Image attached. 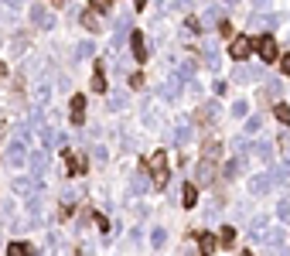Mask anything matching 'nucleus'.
Returning <instances> with one entry per match:
<instances>
[{"label":"nucleus","mask_w":290,"mask_h":256,"mask_svg":"<svg viewBox=\"0 0 290 256\" xmlns=\"http://www.w3.org/2000/svg\"><path fill=\"white\" fill-rule=\"evenodd\" d=\"M150 174H154V184H157V188H168L171 171H168V154H164V150H157L154 158H150Z\"/></svg>","instance_id":"1"},{"label":"nucleus","mask_w":290,"mask_h":256,"mask_svg":"<svg viewBox=\"0 0 290 256\" xmlns=\"http://www.w3.org/2000/svg\"><path fill=\"white\" fill-rule=\"evenodd\" d=\"M256 52H260V58L266 62V65H270V62H276V58H280V48H276V41H273L270 34H263V38H256Z\"/></svg>","instance_id":"2"},{"label":"nucleus","mask_w":290,"mask_h":256,"mask_svg":"<svg viewBox=\"0 0 290 256\" xmlns=\"http://www.w3.org/2000/svg\"><path fill=\"white\" fill-rule=\"evenodd\" d=\"M62 154H65V174L68 178L86 174V158H82V154H72L68 147H62Z\"/></svg>","instance_id":"3"},{"label":"nucleus","mask_w":290,"mask_h":256,"mask_svg":"<svg viewBox=\"0 0 290 256\" xmlns=\"http://www.w3.org/2000/svg\"><path fill=\"white\" fill-rule=\"evenodd\" d=\"M31 20H34L38 28H52V24H55V14H52L44 4H34V7H31Z\"/></svg>","instance_id":"4"},{"label":"nucleus","mask_w":290,"mask_h":256,"mask_svg":"<svg viewBox=\"0 0 290 256\" xmlns=\"http://www.w3.org/2000/svg\"><path fill=\"white\" fill-rule=\"evenodd\" d=\"M263 79V68L260 65H239L236 68V82H260Z\"/></svg>","instance_id":"5"},{"label":"nucleus","mask_w":290,"mask_h":256,"mask_svg":"<svg viewBox=\"0 0 290 256\" xmlns=\"http://www.w3.org/2000/svg\"><path fill=\"white\" fill-rule=\"evenodd\" d=\"M250 52H252V41L250 38H232V44H229V55L232 58H250Z\"/></svg>","instance_id":"6"},{"label":"nucleus","mask_w":290,"mask_h":256,"mask_svg":"<svg viewBox=\"0 0 290 256\" xmlns=\"http://www.w3.org/2000/svg\"><path fill=\"white\" fill-rule=\"evenodd\" d=\"M24 144H28V137H18L14 144H10V150H7V160H10L14 168L24 164V154H28V150H24Z\"/></svg>","instance_id":"7"},{"label":"nucleus","mask_w":290,"mask_h":256,"mask_svg":"<svg viewBox=\"0 0 290 256\" xmlns=\"http://www.w3.org/2000/svg\"><path fill=\"white\" fill-rule=\"evenodd\" d=\"M270 188H273V174H270V171H266V174H256L250 181V192H252V195H266Z\"/></svg>","instance_id":"8"},{"label":"nucleus","mask_w":290,"mask_h":256,"mask_svg":"<svg viewBox=\"0 0 290 256\" xmlns=\"http://www.w3.org/2000/svg\"><path fill=\"white\" fill-rule=\"evenodd\" d=\"M130 48H134L136 62H147V41H144V31H134V34H130Z\"/></svg>","instance_id":"9"},{"label":"nucleus","mask_w":290,"mask_h":256,"mask_svg":"<svg viewBox=\"0 0 290 256\" xmlns=\"http://www.w3.org/2000/svg\"><path fill=\"white\" fill-rule=\"evenodd\" d=\"M68 106H72V123H82V120H86V96H82V92L72 96Z\"/></svg>","instance_id":"10"},{"label":"nucleus","mask_w":290,"mask_h":256,"mask_svg":"<svg viewBox=\"0 0 290 256\" xmlns=\"http://www.w3.org/2000/svg\"><path fill=\"white\" fill-rule=\"evenodd\" d=\"M181 205H184V208H194V205H198V188L188 184V181H184V188H181Z\"/></svg>","instance_id":"11"},{"label":"nucleus","mask_w":290,"mask_h":256,"mask_svg":"<svg viewBox=\"0 0 290 256\" xmlns=\"http://www.w3.org/2000/svg\"><path fill=\"white\" fill-rule=\"evenodd\" d=\"M198 246H202V250H198L202 256H212L215 250H218V242H215L212 232H202V236H198Z\"/></svg>","instance_id":"12"},{"label":"nucleus","mask_w":290,"mask_h":256,"mask_svg":"<svg viewBox=\"0 0 290 256\" xmlns=\"http://www.w3.org/2000/svg\"><path fill=\"white\" fill-rule=\"evenodd\" d=\"M14 192H18V195H24V198L38 195V192H34V181H31V178H18V181H14Z\"/></svg>","instance_id":"13"},{"label":"nucleus","mask_w":290,"mask_h":256,"mask_svg":"<svg viewBox=\"0 0 290 256\" xmlns=\"http://www.w3.org/2000/svg\"><path fill=\"white\" fill-rule=\"evenodd\" d=\"M89 86H92V92H106V72H102V62L96 65V72H92V82H89Z\"/></svg>","instance_id":"14"},{"label":"nucleus","mask_w":290,"mask_h":256,"mask_svg":"<svg viewBox=\"0 0 290 256\" xmlns=\"http://www.w3.org/2000/svg\"><path fill=\"white\" fill-rule=\"evenodd\" d=\"M7 256H38V253H34V246H28V242H10V246H7Z\"/></svg>","instance_id":"15"},{"label":"nucleus","mask_w":290,"mask_h":256,"mask_svg":"<svg viewBox=\"0 0 290 256\" xmlns=\"http://www.w3.org/2000/svg\"><path fill=\"white\" fill-rule=\"evenodd\" d=\"M212 178H215L212 164H208V160H202V164H198V184H208Z\"/></svg>","instance_id":"16"},{"label":"nucleus","mask_w":290,"mask_h":256,"mask_svg":"<svg viewBox=\"0 0 290 256\" xmlns=\"http://www.w3.org/2000/svg\"><path fill=\"white\" fill-rule=\"evenodd\" d=\"M123 106H126V92H113V96L106 99V110H110V113H113V110H123Z\"/></svg>","instance_id":"17"},{"label":"nucleus","mask_w":290,"mask_h":256,"mask_svg":"<svg viewBox=\"0 0 290 256\" xmlns=\"http://www.w3.org/2000/svg\"><path fill=\"white\" fill-rule=\"evenodd\" d=\"M273 116L280 120L284 126H290V106H287V102H276V106H273Z\"/></svg>","instance_id":"18"},{"label":"nucleus","mask_w":290,"mask_h":256,"mask_svg":"<svg viewBox=\"0 0 290 256\" xmlns=\"http://www.w3.org/2000/svg\"><path fill=\"white\" fill-rule=\"evenodd\" d=\"M250 24L252 28H273V24H276V14H256Z\"/></svg>","instance_id":"19"},{"label":"nucleus","mask_w":290,"mask_h":256,"mask_svg":"<svg viewBox=\"0 0 290 256\" xmlns=\"http://www.w3.org/2000/svg\"><path fill=\"white\" fill-rule=\"evenodd\" d=\"M78 20H82V24H86L89 31H99V18L92 14V10H82V14H78Z\"/></svg>","instance_id":"20"},{"label":"nucleus","mask_w":290,"mask_h":256,"mask_svg":"<svg viewBox=\"0 0 290 256\" xmlns=\"http://www.w3.org/2000/svg\"><path fill=\"white\" fill-rule=\"evenodd\" d=\"M260 236H263V242H266V246H280V242H284V232H280V229H270V232H260Z\"/></svg>","instance_id":"21"},{"label":"nucleus","mask_w":290,"mask_h":256,"mask_svg":"<svg viewBox=\"0 0 290 256\" xmlns=\"http://www.w3.org/2000/svg\"><path fill=\"white\" fill-rule=\"evenodd\" d=\"M218 154H222V144H218V140H208V144H205V160L212 164V158H218Z\"/></svg>","instance_id":"22"},{"label":"nucleus","mask_w":290,"mask_h":256,"mask_svg":"<svg viewBox=\"0 0 290 256\" xmlns=\"http://www.w3.org/2000/svg\"><path fill=\"white\" fill-rule=\"evenodd\" d=\"M178 89H181V79H178V76H171V79H168V86H164V96L174 99V96H178Z\"/></svg>","instance_id":"23"},{"label":"nucleus","mask_w":290,"mask_h":256,"mask_svg":"<svg viewBox=\"0 0 290 256\" xmlns=\"http://www.w3.org/2000/svg\"><path fill=\"white\" fill-rule=\"evenodd\" d=\"M218 113H222V110H218V102H205V106H202V120H215Z\"/></svg>","instance_id":"24"},{"label":"nucleus","mask_w":290,"mask_h":256,"mask_svg":"<svg viewBox=\"0 0 290 256\" xmlns=\"http://www.w3.org/2000/svg\"><path fill=\"white\" fill-rule=\"evenodd\" d=\"M96 18H102V14H110V0H92V7H89Z\"/></svg>","instance_id":"25"},{"label":"nucleus","mask_w":290,"mask_h":256,"mask_svg":"<svg viewBox=\"0 0 290 256\" xmlns=\"http://www.w3.org/2000/svg\"><path fill=\"white\" fill-rule=\"evenodd\" d=\"M31 171H34V178L44 174V154H34V158H31Z\"/></svg>","instance_id":"26"},{"label":"nucleus","mask_w":290,"mask_h":256,"mask_svg":"<svg viewBox=\"0 0 290 256\" xmlns=\"http://www.w3.org/2000/svg\"><path fill=\"white\" fill-rule=\"evenodd\" d=\"M256 154H260L263 160H273V144H266V140H263V144H256Z\"/></svg>","instance_id":"27"},{"label":"nucleus","mask_w":290,"mask_h":256,"mask_svg":"<svg viewBox=\"0 0 290 256\" xmlns=\"http://www.w3.org/2000/svg\"><path fill=\"white\" fill-rule=\"evenodd\" d=\"M218 242H222V246H232V242H236V229L226 226V229H222V236H218Z\"/></svg>","instance_id":"28"},{"label":"nucleus","mask_w":290,"mask_h":256,"mask_svg":"<svg viewBox=\"0 0 290 256\" xmlns=\"http://www.w3.org/2000/svg\"><path fill=\"white\" fill-rule=\"evenodd\" d=\"M144 188H147V178H144V174H136V178H134V184H130V192H134V195H140Z\"/></svg>","instance_id":"29"},{"label":"nucleus","mask_w":290,"mask_h":256,"mask_svg":"<svg viewBox=\"0 0 290 256\" xmlns=\"http://www.w3.org/2000/svg\"><path fill=\"white\" fill-rule=\"evenodd\" d=\"M239 168H242V160H239V158L229 160V164H226V178H236V174H239Z\"/></svg>","instance_id":"30"},{"label":"nucleus","mask_w":290,"mask_h":256,"mask_svg":"<svg viewBox=\"0 0 290 256\" xmlns=\"http://www.w3.org/2000/svg\"><path fill=\"white\" fill-rule=\"evenodd\" d=\"M76 55L78 58H89V55H92V41H82V44L76 48Z\"/></svg>","instance_id":"31"},{"label":"nucleus","mask_w":290,"mask_h":256,"mask_svg":"<svg viewBox=\"0 0 290 256\" xmlns=\"http://www.w3.org/2000/svg\"><path fill=\"white\" fill-rule=\"evenodd\" d=\"M164 239H168V232H164V229H154V232H150V242H154L157 250L164 246Z\"/></svg>","instance_id":"32"},{"label":"nucleus","mask_w":290,"mask_h":256,"mask_svg":"<svg viewBox=\"0 0 290 256\" xmlns=\"http://www.w3.org/2000/svg\"><path fill=\"white\" fill-rule=\"evenodd\" d=\"M232 113H236V116H246V113H250V102H246V99H239V102L232 106Z\"/></svg>","instance_id":"33"},{"label":"nucleus","mask_w":290,"mask_h":256,"mask_svg":"<svg viewBox=\"0 0 290 256\" xmlns=\"http://www.w3.org/2000/svg\"><path fill=\"white\" fill-rule=\"evenodd\" d=\"M276 216L284 218V222H290V202H280V205H276Z\"/></svg>","instance_id":"34"},{"label":"nucleus","mask_w":290,"mask_h":256,"mask_svg":"<svg viewBox=\"0 0 290 256\" xmlns=\"http://www.w3.org/2000/svg\"><path fill=\"white\" fill-rule=\"evenodd\" d=\"M192 140V126H178V144H188Z\"/></svg>","instance_id":"35"},{"label":"nucleus","mask_w":290,"mask_h":256,"mask_svg":"<svg viewBox=\"0 0 290 256\" xmlns=\"http://www.w3.org/2000/svg\"><path fill=\"white\" fill-rule=\"evenodd\" d=\"M198 28H202V24H198V18H188V20H184V31H188V34H198Z\"/></svg>","instance_id":"36"},{"label":"nucleus","mask_w":290,"mask_h":256,"mask_svg":"<svg viewBox=\"0 0 290 256\" xmlns=\"http://www.w3.org/2000/svg\"><path fill=\"white\" fill-rule=\"evenodd\" d=\"M260 126H263V120H260V116H250V120H246V130H250V134H256Z\"/></svg>","instance_id":"37"},{"label":"nucleus","mask_w":290,"mask_h":256,"mask_svg":"<svg viewBox=\"0 0 290 256\" xmlns=\"http://www.w3.org/2000/svg\"><path fill=\"white\" fill-rule=\"evenodd\" d=\"M181 76L192 79V76H194V62H181Z\"/></svg>","instance_id":"38"},{"label":"nucleus","mask_w":290,"mask_h":256,"mask_svg":"<svg viewBox=\"0 0 290 256\" xmlns=\"http://www.w3.org/2000/svg\"><path fill=\"white\" fill-rule=\"evenodd\" d=\"M236 150H239V154H246V150H250V140H246V137H236Z\"/></svg>","instance_id":"39"},{"label":"nucleus","mask_w":290,"mask_h":256,"mask_svg":"<svg viewBox=\"0 0 290 256\" xmlns=\"http://www.w3.org/2000/svg\"><path fill=\"white\" fill-rule=\"evenodd\" d=\"M266 96H273V99L280 96V82H270V86H266Z\"/></svg>","instance_id":"40"},{"label":"nucleus","mask_w":290,"mask_h":256,"mask_svg":"<svg viewBox=\"0 0 290 256\" xmlns=\"http://www.w3.org/2000/svg\"><path fill=\"white\" fill-rule=\"evenodd\" d=\"M229 92V82H215V96H226Z\"/></svg>","instance_id":"41"},{"label":"nucleus","mask_w":290,"mask_h":256,"mask_svg":"<svg viewBox=\"0 0 290 256\" xmlns=\"http://www.w3.org/2000/svg\"><path fill=\"white\" fill-rule=\"evenodd\" d=\"M130 86H134V89H144V76H140V72H136V76H130Z\"/></svg>","instance_id":"42"},{"label":"nucleus","mask_w":290,"mask_h":256,"mask_svg":"<svg viewBox=\"0 0 290 256\" xmlns=\"http://www.w3.org/2000/svg\"><path fill=\"white\" fill-rule=\"evenodd\" d=\"M280 68H284V76H290V55H280Z\"/></svg>","instance_id":"43"},{"label":"nucleus","mask_w":290,"mask_h":256,"mask_svg":"<svg viewBox=\"0 0 290 256\" xmlns=\"http://www.w3.org/2000/svg\"><path fill=\"white\" fill-rule=\"evenodd\" d=\"M92 158H96V160H106V147H92Z\"/></svg>","instance_id":"44"},{"label":"nucleus","mask_w":290,"mask_h":256,"mask_svg":"<svg viewBox=\"0 0 290 256\" xmlns=\"http://www.w3.org/2000/svg\"><path fill=\"white\" fill-rule=\"evenodd\" d=\"M0 76H7V65H4V62H0Z\"/></svg>","instance_id":"45"},{"label":"nucleus","mask_w":290,"mask_h":256,"mask_svg":"<svg viewBox=\"0 0 290 256\" xmlns=\"http://www.w3.org/2000/svg\"><path fill=\"white\" fill-rule=\"evenodd\" d=\"M242 256H252V253H242Z\"/></svg>","instance_id":"46"}]
</instances>
